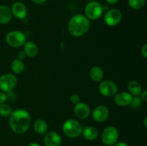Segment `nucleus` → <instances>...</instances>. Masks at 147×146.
Masks as SVG:
<instances>
[{
	"label": "nucleus",
	"instance_id": "nucleus-2",
	"mask_svg": "<svg viewBox=\"0 0 147 146\" xmlns=\"http://www.w3.org/2000/svg\"><path fill=\"white\" fill-rule=\"evenodd\" d=\"M90 20L83 14H76L70 19L67 24L68 31L75 37L86 34L90 29Z\"/></svg>",
	"mask_w": 147,
	"mask_h": 146
},
{
	"label": "nucleus",
	"instance_id": "nucleus-1",
	"mask_svg": "<svg viewBox=\"0 0 147 146\" xmlns=\"http://www.w3.org/2000/svg\"><path fill=\"white\" fill-rule=\"evenodd\" d=\"M31 116L27 110L17 109L12 111L9 115V124L10 128L16 134H24L30 128Z\"/></svg>",
	"mask_w": 147,
	"mask_h": 146
},
{
	"label": "nucleus",
	"instance_id": "nucleus-26",
	"mask_svg": "<svg viewBox=\"0 0 147 146\" xmlns=\"http://www.w3.org/2000/svg\"><path fill=\"white\" fill-rule=\"evenodd\" d=\"M7 100V93L4 92L2 91H0V104L5 103Z\"/></svg>",
	"mask_w": 147,
	"mask_h": 146
},
{
	"label": "nucleus",
	"instance_id": "nucleus-31",
	"mask_svg": "<svg viewBox=\"0 0 147 146\" xmlns=\"http://www.w3.org/2000/svg\"><path fill=\"white\" fill-rule=\"evenodd\" d=\"M119 0H106V2L108 3V4H111V5H113V4H117L118 2H119Z\"/></svg>",
	"mask_w": 147,
	"mask_h": 146
},
{
	"label": "nucleus",
	"instance_id": "nucleus-8",
	"mask_svg": "<svg viewBox=\"0 0 147 146\" xmlns=\"http://www.w3.org/2000/svg\"><path fill=\"white\" fill-rule=\"evenodd\" d=\"M17 84V79L15 74L11 73L4 74L0 77V90L7 93L14 90Z\"/></svg>",
	"mask_w": 147,
	"mask_h": 146
},
{
	"label": "nucleus",
	"instance_id": "nucleus-7",
	"mask_svg": "<svg viewBox=\"0 0 147 146\" xmlns=\"http://www.w3.org/2000/svg\"><path fill=\"white\" fill-rule=\"evenodd\" d=\"M119 87L111 80H102L98 85V91L101 95L106 97H114L118 92Z\"/></svg>",
	"mask_w": 147,
	"mask_h": 146
},
{
	"label": "nucleus",
	"instance_id": "nucleus-27",
	"mask_svg": "<svg viewBox=\"0 0 147 146\" xmlns=\"http://www.w3.org/2000/svg\"><path fill=\"white\" fill-rule=\"evenodd\" d=\"M141 53L144 58H147V44H145L142 46L141 49Z\"/></svg>",
	"mask_w": 147,
	"mask_h": 146
},
{
	"label": "nucleus",
	"instance_id": "nucleus-29",
	"mask_svg": "<svg viewBox=\"0 0 147 146\" xmlns=\"http://www.w3.org/2000/svg\"><path fill=\"white\" fill-rule=\"evenodd\" d=\"M140 98L142 101L146 102L147 100V91L146 90H142V93L140 94Z\"/></svg>",
	"mask_w": 147,
	"mask_h": 146
},
{
	"label": "nucleus",
	"instance_id": "nucleus-14",
	"mask_svg": "<svg viewBox=\"0 0 147 146\" xmlns=\"http://www.w3.org/2000/svg\"><path fill=\"white\" fill-rule=\"evenodd\" d=\"M43 142L45 146H60L62 144V139L58 133L50 131L45 133Z\"/></svg>",
	"mask_w": 147,
	"mask_h": 146
},
{
	"label": "nucleus",
	"instance_id": "nucleus-17",
	"mask_svg": "<svg viewBox=\"0 0 147 146\" xmlns=\"http://www.w3.org/2000/svg\"><path fill=\"white\" fill-rule=\"evenodd\" d=\"M85 139L90 141H93L97 139L98 137V131L96 127L93 126H87V127L83 128L82 134Z\"/></svg>",
	"mask_w": 147,
	"mask_h": 146
},
{
	"label": "nucleus",
	"instance_id": "nucleus-13",
	"mask_svg": "<svg viewBox=\"0 0 147 146\" xmlns=\"http://www.w3.org/2000/svg\"><path fill=\"white\" fill-rule=\"evenodd\" d=\"M133 96L129 92H120L116 93L114 96V102L117 105L121 107H126L129 106L131 103Z\"/></svg>",
	"mask_w": 147,
	"mask_h": 146
},
{
	"label": "nucleus",
	"instance_id": "nucleus-33",
	"mask_svg": "<svg viewBox=\"0 0 147 146\" xmlns=\"http://www.w3.org/2000/svg\"><path fill=\"white\" fill-rule=\"evenodd\" d=\"M27 146H41L40 145H39L38 143H31L28 145Z\"/></svg>",
	"mask_w": 147,
	"mask_h": 146
},
{
	"label": "nucleus",
	"instance_id": "nucleus-16",
	"mask_svg": "<svg viewBox=\"0 0 147 146\" xmlns=\"http://www.w3.org/2000/svg\"><path fill=\"white\" fill-rule=\"evenodd\" d=\"M24 51L27 57L30 58H34L38 54V47L34 42H26L25 44H24Z\"/></svg>",
	"mask_w": 147,
	"mask_h": 146
},
{
	"label": "nucleus",
	"instance_id": "nucleus-10",
	"mask_svg": "<svg viewBox=\"0 0 147 146\" xmlns=\"http://www.w3.org/2000/svg\"><path fill=\"white\" fill-rule=\"evenodd\" d=\"M109 110L106 105L100 104L96 107L92 113L93 120L97 123H103L106 121L109 117Z\"/></svg>",
	"mask_w": 147,
	"mask_h": 146
},
{
	"label": "nucleus",
	"instance_id": "nucleus-34",
	"mask_svg": "<svg viewBox=\"0 0 147 146\" xmlns=\"http://www.w3.org/2000/svg\"><path fill=\"white\" fill-rule=\"evenodd\" d=\"M146 121H147V117H145V118H144V127H147Z\"/></svg>",
	"mask_w": 147,
	"mask_h": 146
},
{
	"label": "nucleus",
	"instance_id": "nucleus-32",
	"mask_svg": "<svg viewBox=\"0 0 147 146\" xmlns=\"http://www.w3.org/2000/svg\"><path fill=\"white\" fill-rule=\"evenodd\" d=\"M32 1L36 4H44L47 0H32Z\"/></svg>",
	"mask_w": 147,
	"mask_h": 146
},
{
	"label": "nucleus",
	"instance_id": "nucleus-24",
	"mask_svg": "<svg viewBox=\"0 0 147 146\" xmlns=\"http://www.w3.org/2000/svg\"><path fill=\"white\" fill-rule=\"evenodd\" d=\"M142 100H141L139 96L133 97V99H132L131 103L130 105L131 106V107H133V108H139V107L142 105Z\"/></svg>",
	"mask_w": 147,
	"mask_h": 146
},
{
	"label": "nucleus",
	"instance_id": "nucleus-5",
	"mask_svg": "<svg viewBox=\"0 0 147 146\" xmlns=\"http://www.w3.org/2000/svg\"><path fill=\"white\" fill-rule=\"evenodd\" d=\"M5 41L9 46L14 48L22 47L27 42L26 35L19 30H12L7 34Z\"/></svg>",
	"mask_w": 147,
	"mask_h": 146
},
{
	"label": "nucleus",
	"instance_id": "nucleus-4",
	"mask_svg": "<svg viewBox=\"0 0 147 146\" xmlns=\"http://www.w3.org/2000/svg\"><path fill=\"white\" fill-rule=\"evenodd\" d=\"M103 10V6L98 1H90L85 7V16L89 20H97L102 16Z\"/></svg>",
	"mask_w": 147,
	"mask_h": 146
},
{
	"label": "nucleus",
	"instance_id": "nucleus-6",
	"mask_svg": "<svg viewBox=\"0 0 147 146\" xmlns=\"http://www.w3.org/2000/svg\"><path fill=\"white\" fill-rule=\"evenodd\" d=\"M119 131L113 126H108L101 133V140L106 146H112L119 140Z\"/></svg>",
	"mask_w": 147,
	"mask_h": 146
},
{
	"label": "nucleus",
	"instance_id": "nucleus-3",
	"mask_svg": "<svg viewBox=\"0 0 147 146\" xmlns=\"http://www.w3.org/2000/svg\"><path fill=\"white\" fill-rule=\"evenodd\" d=\"M83 126L78 120L75 119H67L63 125V132L65 135L70 138H76L82 134Z\"/></svg>",
	"mask_w": 147,
	"mask_h": 146
},
{
	"label": "nucleus",
	"instance_id": "nucleus-12",
	"mask_svg": "<svg viewBox=\"0 0 147 146\" xmlns=\"http://www.w3.org/2000/svg\"><path fill=\"white\" fill-rule=\"evenodd\" d=\"M11 11L12 16L19 19H23L27 14V7L21 1H16L11 5Z\"/></svg>",
	"mask_w": 147,
	"mask_h": 146
},
{
	"label": "nucleus",
	"instance_id": "nucleus-19",
	"mask_svg": "<svg viewBox=\"0 0 147 146\" xmlns=\"http://www.w3.org/2000/svg\"><path fill=\"white\" fill-rule=\"evenodd\" d=\"M128 92L131 94L133 97L139 96L142 92V86L139 82L136 80H132L129 82L127 85Z\"/></svg>",
	"mask_w": 147,
	"mask_h": 146
},
{
	"label": "nucleus",
	"instance_id": "nucleus-30",
	"mask_svg": "<svg viewBox=\"0 0 147 146\" xmlns=\"http://www.w3.org/2000/svg\"><path fill=\"white\" fill-rule=\"evenodd\" d=\"M113 145L114 146H129V145H128L126 143H125V142H117V143H115Z\"/></svg>",
	"mask_w": 147,
	"mask_h": 146
},
{
	"label": "nucleus",
	"instance_id": "nucleus-15",
	"mask_svg": "<svg viewBox=\"0 0 147 146\" xmlns=\"http://www.w3.org/2000/svg\"><path fill=\"white\" fill-rule=\"evenodd\" d=\"M12 18L11 9L7 5H0V24H8Z\"/></svg>",
	"mask_w": 147,
	"mask_h": 146
},
{
	"label": "nucleus",
	"instance_id": "nucleus-23",
	"mask_svg": "<svg viewBox=\"0 0 147 146\" xmlns=\"http://www.w3.org/2000/svg\"><path fill=\"white\" fill-rule=\"evenodd\" d=\"M12 113L11 106L7 103H3L0 104V115L1 117H9L11 113Z\"/></svg>",
	"mask_w": 147,
	"mask_h": 146
},
{
	"label": "nucleus",
	"instance_id": "nucleus-22",
	"mask_svg": "<svg viewBox=\"0 0 147 146\" xmlns=\"http://www.w3.org/2000/svg\"><path fill=\"white\" fill-rule=\"evenodd\" d=\"M146 3V0H128V4L131 9L139 10L143 8Z\"/></svg>",
	"mask_w": 147,
	"mask_h": 146
},
{
	"label": "nucleus",
	"instance_id": "nucleus-11",
	"mask_svg": "<svg viewBox=\"0 0 147 146\" xmlns=\"http://www.w3.org/2000/svg\"><path fill=\"white\" fill-rule=\"evenodd\" d=\"M73 112L77 118L80 120H86L90 116V108L88 104H86V102H80L75 104Z\"/></svg>",
	"mask_w": 147,
	"mask_h": 146
},
{
	"label": "nucleus",
	"instance_id": "nucleus-9",
	"mask_svg": "<svg viewBox=\"0 0 147 146\" xmlns=\"http://www.w3.org/2000/svg\"><path fill=\"white\" fill-rule=\"evenodd\" d=\"M122 13L118 9H111L108 10L104 15V21L109 27L118 25L122 20Z\"/></svg>",
	"mask_w": 147,
	"mask_h": 146
},
{
	"label": "nucleus",
	"instance_id": "nucleus-18",
	"mask_svg": "<svg viewBox=\"0 0 147 146\" xmlns=\"http://www.w3.org/2000/svg\"><path fill=\"white\" fill-rule=\"evenodd\" d=\"M89 76L93 81L96 82H100L103 80L104 73L101 67L99 66H93L89 71Z\"/></svg>",
	"mask_w": 147,
	"mask_h": 146
},
{
	"label": "nucleus",
	"instance_id": "nucleus-21",
	"mask_svg": "<svg viewBox=\"0 0 147 146\" xmlns=\"http://www.w3.org/2000/svg\"><path fill=\"white\" fill-rule=\"evenodd\" d=\"M25 66H24V62L22 60H20L19 59H15L11 62V71L14 73V74H20L24 72Z\"/></svg>",
	"mask_w": 147,
	"mask_h": 146
},
{
	"label": "nucleus",
	"instance_id": "nucleus-28",
	"mask_svg": "<svg viewBox=\"0 0 147 146\" xmlns=\"http://www.w3.org/2000/svg\"><path fill=\"white\" fill-rule=\"evenodd\" d=\"M27 55H26L25 52H24V50H22V51H20L17 54V59L20 60H23L26 58Z\"/></svg>",
	"mask_w": 147,
	"mask_h": 146
},
{
	"label": "nucleus",
	"instance_id": "nucleus-35",
	"mask_svg": "<svg viewBox=\"0 0 147 146\" xmlns=\"http://www.w3.org/2000/svg\"><path fill=\"white\" fill-rule=\"evenodd\" d=\"M84 1H93V0H84Z\"/></svg>",
	"mask_w": 147,
	"mask_h": 146
},
{
	"label": "nucleus",
	"instance_id": "nucleus-20",
	"mask_svg": "<svg viewBox=\"0 0 147 146\" xmlns=\"http://www.w3.org/2000/svg\"><path fill=\"white\" fill-rule=\"evenodd\" d=\"M33 128H34V132L37 134L44 135L47 132L48 126H47V123H46L45 120H44L43 119H37L34 123Z\"/></svg>",
	"mask_w": 147,
	"mask_h": 146
},
{
	"label": "nucleus",
	"instance_id": "nucleus-25",
	"mask_svg": "<svg viewBox=\"0 0 147 146\" xmlns=\"http://www.w3.org/2000/svg\"><path fill=\"white\" fill-rule=\"evenodd\" d=\"M70 101L73 104H76L80 102V97L78 94H72L70 97Z\"/></svg>",
	"mask_w": 147,
	"mask_h": 146
}]
</instances>
